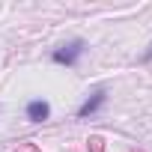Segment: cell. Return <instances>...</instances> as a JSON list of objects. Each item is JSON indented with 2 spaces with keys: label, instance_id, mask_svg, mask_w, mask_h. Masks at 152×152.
<instances>
[{
  "label": "cell",
  "instance_id": "obj_4",
  "mask_svg": "<svg viewBox=\"0 0 152 152\" xmlns=\"http://www.w3.org/2000/svg\"><path fill=\"white\" fill-rule=\"evenodd\" d=\"M140 60H143V63H149V60H152V45H149V48H146V54H143V57H140Z\"/></svg>",
  "mask_w": 152,
  "mask_h": 152
},
{
  "label": "cell",
  "instance_id": "obj_2",
  "mask_svg": "<svg viewBox=\"0 0 152 152\" xmlns=\"http://www.w3.org/2000/svg\"><path fill=\"white\" fill-rule=\"evenodd\" d=\"M104 102H107V90H104V87L93 90V93L84 99V104L78 107V119H90L93 113H99V110L104 107Z\"/></svg>",
  "mask_w": 152,
  "mask_h": 152
},
{
  "label": "cell",
  "instance_id": "obj_3",
  "mask_svg": "<svg viewBox=\"0 0 152 152\" xmlns=\"http://www.w3.org/2000/svg\"><path fill=\"white\" fill-rule=\"evenodd\" d=\"M24 113H27L30 122L39 125V122H48V119H51V104H48L45 99H33V102H27V110H24Z\"/></svg>",
  "mask_w": 152,
  "mask_h": 152
},
{
  "label": "cell",
  "instance_id": "obj_1",
  "mask_svg": "<svg viewBox=\"0 0 152 152\" xmlns=\"http://www.w3.org/2000/svg\"><path fill=\"white\" fill-rule=\"evenodd\" d=\"M84 51H87V42H84V39H72V42L54 48V51H51V60H54L57 66H78V60L84 57Z\"/></svg>",
  "mask_w": 152,
  "mask_h": 152
}]
</instances>
